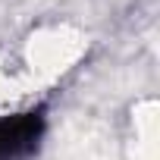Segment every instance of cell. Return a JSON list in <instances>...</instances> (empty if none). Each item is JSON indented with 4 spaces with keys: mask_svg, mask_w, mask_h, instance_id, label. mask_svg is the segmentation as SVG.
I'll return each mask as SVG.
<instances>
[{
    "mask_svg": "<svg viewBox=\"0 0 160 160\" xmlns=\"http://www.w3.org/2000/svg\"><path fill=\"white\" fill-rule=\"evenodd\" d=\"M44 135V110L0 116V160H28Z\"/></svg>",
    "mask_w": 160,
    "mask_h": 160,
    "instance_id": "obj_1",
    "label": "cell"
}]
</instances>
